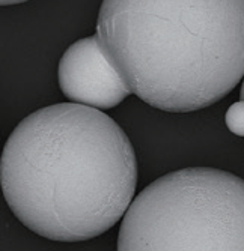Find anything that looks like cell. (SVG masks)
Listing matches in <instances>:
<instances>
[{
  "instance_id": "6da1fadb",
  "label": "cell",
  "mask_w": 244,
  "mask_h": 251,
  "mask_svg": "<svg viewBox=\"0 0 244 251\" xmlns=\"http://www.w3.org/2000/svg\"><path fill=\"white\" fill-rule=\"evenodd\" d=\"M136 185V153L124 129L104 111L74 102L30 113L0 156V187L12 214L56 242H83L110 230Z\"/></svg>"
},
{
  "instance_id": "7a4b0ae2",
  "label": "cell",
  "mask_w": 244,
  "mask_h": 251,
  "mask_svg": "<svg viewBox=\"0 0 244 251\" xmlns=\"http://www.w3.org/2000/svg\"><path fill=\"white\" fill-rule=\"evenodd\" d=\"M95 36L128 92L163 111L210 107L244 78V0L103 2Z\"/></svg>"
},
{
  "instance_id": "3957f363",
  "label": "cell",
  "mask_w": 244,
  "mask_h": 251,
  "mask_svg": "<svg viewBox=\"0 0 244 251\" xmlns=\"http://www.w3.org/2000/svg\"><path fill=\"white\" fill-rule=\"evenodd\" d=\"M118 251H244V179L211 167L159 177L122 217Z\"/></svg>"
},
{
  "instance_id": "277c9868",
  "label": "cell",
  "mask_w": 244,
  "mask_h": 251,
  "mask_svg": "<svg viewBox=\"0 0 244 251\" xmlns=\"http://www.w3.org/2000/svg\"><path fill=\"white\" fill-rule=\"evenodd\" d=\"M57 78L62 94L71 102L97 110L113 108L130 95L106 60L95 35L66 49L59 62Z\"/></svg>"
},
{
  "instance_id": "5b68a950",
  "label": "cell",
  "mask_w": 244,
  "mask_h": 251,
  "mask_svg": "<svg viewBox=\"0 0 244 251\" xmlns=\"http://www.w3.org/2000/svg\"><path fill=\"white\" fill-rule=\"evenodd\" d=\"M225 122L228 129L238 135V137H244V101H238L234 102L228 111H226V116H225Z\"/></svg>"
},
{
  "instance_id": "8992f818",
  "label": "cell",
  "mask_w": 244,
  "mask_h": 251,
  "mask_svg": "<svg viewBox=\"0 0 244 251\" xmlns=\"http://www.w3.org/2000/svg\"><path fill=\"white\" fill-rule=\"evenodd\" d=\"M240 97H241V100L244 101V80H243V84H241V90H240Z\"/></svg>"
},
{
  "instance_id": "52a82bcc",
  "label": "cell",
  "mask_w": 244,
  "mask_h": 251,
  "mask_svg": "<svg viewBox=\"0 0 244 251\" xmlns=\"http://www.w3.org/2000/svg\"><path fill=\"white\" fill-rule=\"evenodd\" d=\"M15 3H21V2H0V6L2 5H15Z\"/></svg>"
}]
</instances>
